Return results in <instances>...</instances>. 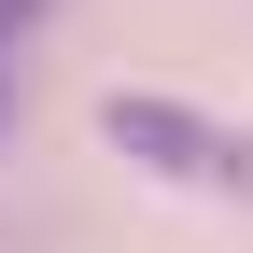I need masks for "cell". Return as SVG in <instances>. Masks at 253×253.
Segmentation results:
<instances>
[{"label": "cell", "instance_id": "1", "mask_svg": "<svg viewBox=\"0 0 253 253\" xmlns=\"http://www.w3.org/2000/svg\"><path fill=\"white\" fill-rule=\"evenodd\" d=\"M99 141H113V155H141V169H169V183L253 197V126L197 113V99H169V84H113V99H99Z\"/></svg>", "mask_w": 253, "mask_h": 253}, {"label": "cell", "instance_id": "2", "mask_svg": "<svg viewBox=\"0 0 253 253\" xmlns=\"http://www.w3.org/2000/svg\"><path fill=\"white\" fill-rule=\"evenodd\" d=\"M0 126H14V14H0Z\"/></svg>", "mask_w": 253, "mask_h": 253}, {"label": "cell", "instance_id": "3", "mask_svg": "<svg viewBox=\"0 0 253 253\" xmlns=\"http://www.w3.org/2000/svg\"><path fill=\"white\" fill-rule=\"evenodd\" d=\"M0 14H14V28H28V14H42V0H0Z\"/></svg>", "mask_w": 253, "mask_h": 253}]
</instances>
